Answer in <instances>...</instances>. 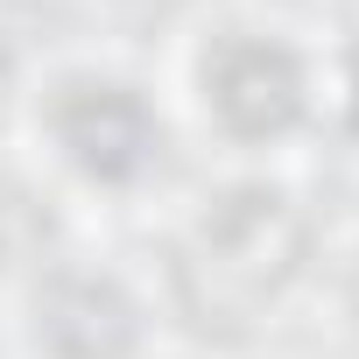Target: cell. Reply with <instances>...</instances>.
<instances>
[{
  "label": "cell",
  "mask_w": 359,
  "mask_h": 359,
  "mask_svg": "<svg viewBox=\"0 0 359 359\" xmlns=\"http://www.w3.org/2000/svg\"><path fill=\"white\" fill-rule=\"evenodd\" d=\"M36 338L57 352V359H120L134 345V310L113 282H92V275H57L50 282V303L36 317Z\"/></svg>",
  "instance_id": "obj_1"
},
{
  "label": "cell",
  "mask_w": 359,
  "mask_h": 359,
  "mask_svg": "<svg viewBox=\"0 0 359 359\" xmlns=\"http://www.w3.org/2000/svg\"><path fill=\"white\" fill-rule=\"evenodd\" d=\"M219 106H226L233 127L268 134V127H282L289 106H296V71H289L275 50H240V57L219 71Z\"/></svg>",
  "instance_id": "obj_2"
}]
</instances>
